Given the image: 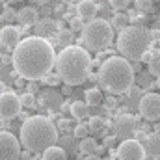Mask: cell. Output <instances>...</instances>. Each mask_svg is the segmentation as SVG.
<instances>
[{"instance_id": "cell-25", "label": "cell", "mask_w": 160, "mask_h": 160, "mask_svg": "<svg viewBox=\"0 0 160 160\" xmlns=\"http://www.w3.org/2000/svg\"><path fill=\"white\" fill-rule=\"evenodd\" d=\"M21 104H22V108H34L36 106V97L32 93H24V95H21Z\"/></svg>"}, {"instance_id": "cell-7", "label": "cell", "mask_w": 160, "mask_h": 160, "mask_svg": "<svg viewBox=\"0 0 160 160\" xmlns=\"http://www.w3.org/2000/svg\"><path fill=\"white\" fill-rule=\"evenodd\" d=\"M138 128H140V123L138 118L130 116V114H121L119 118L114 123V130H116V140H134V136L138 134Z\"/></svg>"}, {"instance_id": "cell-5", "label": "cell", "mask_w": 160, "mask_h": 160, "mask_svg": "<svg viewBox=\"0 0 160 160\" xmlns=\"http://www.w3.org/2000/svg\"><path fill=\"white\" fill-rule=\"evenodd\" d=\"M149 30L142 24H128L118 36V50L127 62H140L143 52L149 50Z\"/></svg>"}, {"instance_id": "cell-21", "label": "cell", "mask_w": 160, "mask_h": 160, "mask_svg": "<svg viewBox=\"0 0 160 160\" xmlns=\"http://www.w3.org/2000/svg\"><path fill=\"white\" fill-rule=\"evenodd\" d=\"M41 160H67V153H65V149L54 145L41 155Z\"/></svg>"}, {"instance_id": "cell-15", "label": "cell", "mask_w": 160, "mask_h": 160, "mask_svg": "<svg viewBox=\"0 0 160 160\" xmlns=\"http://www.w3.org/2000/svg\"><path fill=\"white\" fill-rule=\"evenodd\" d=\"M143 149L145 155L151 158H160V132H151L147 134L145 142H143Z\"/></svg>"}, {"instance_id": "cell-31", "label": "cell", "mask_w": 160, "mask_h": 160, "mask_svg": "<svg viewBox=\"0 0 160 160\" xmlns=\"http://www.w3.org/2000/svg\"><path fill=\"white\" fill-rule=\"evenodd\" d=\"M149 39L155 41V43H158L160 41V28H153V30H149Z\"/></svg>"}, {"instance_id": "cell-39", "label": "cell", "mask_w": 160, "mask_h": 160, "mask_svg": "<svg viewBox=\"0 0 160 160\" xmlns=\"http://www.w3.org/2000/svg\"><path fill=\"white\" fill-rule=\"evenodd\" d=\"M8 62H11V58L9 56H2V63H8Z\"/></svg>"}, {"instance_id": "cell-29", "label": "cell", "mask_w": 160, "mask_h": 160, "mask_svg": "<svg viewBox=\"0 0 160 160\" xmlns=\"http://www.w3.org/2000/svg\"><path fill=\"white\" fill-rule=\"evenodd\" d=\"M147 73H149V75H153V77H157V78L160 77V56L153 62V63H151V65H149V71H147Z\"/></svg>"}, {"instance_id": "cell-24", "label": "cell", "mask_w": 160, "mask_h": 160, "mask_svg": "<svg viewBox=\"0 0 160 160\" xmlns=\"http://www.w3.org/2000/svg\"><path fill=\"white\" fill-rule=\"evenodd\" d=\"M84 26H86V22H84L80 17H71V19H69V30H71L73 34H75V32H80V34H82Z\"/></svg>"}, {"instance_id": "cell-19", "label": "cell", "mask_w": 160, "mask_h": 160, "mask_svg": "<svg viewBox=\"0 0 160 160\" xmlns=\"http://www.w3.org/2000/svg\"><path fill=\"white\" fill-rule=\"evenodd\" d=\"M71 116L75 118V119H86V118H89V106L86 104V102H80V101H75L73 104H71Z\"/></svg>"}, {"instance_id": "cell-23", "label": "cell", "mask_w": 160, "mask_h": 160, "mask_svg": "<svg viewBox=\"0 0 160 160\" xmlns=\"http://www.w3.org/2000/svg\"><path fill=\"white\" fill-rule=\"evenodd\" d=\"M104 127H106V121L102 119V118H99V116L89 118V123H88L89 132H102V130H104Z\"/></svg>"}, {"instance_id": "cell-35", "label": "cell", "mask_w": 160, "mask_h": 160, "mask_svg": "<svg viewBox=\"0 0 160 160\" xmlns=\"http://www.w3.org/2000/svg\"><path fill=\"white\" fill-rule=\"evenodd\" d=\"M114 142H116V136H112V138H104V145H102V147H108V145H114Z\"/></svg>"}, {"instance_id": "cell-22", "label": "cell", "mask_w": 160, "mask_h": 160, "mask_svg": "<svg viewBox=\"0 0 160 160\" xmlns=\"http://www.w3.org/2000/svg\"><path fill=\"white\" fill-rule=\"evenodd\" d=\"M128 22H130V17L127 15V13H123V11H118L116 15H114V19H112V22H110V26H112V30H125L127 26H128Z\"/></svg>"}, {"instance_id": "cell-11", "label": "cell", "mask_w": 160, "mask_h": 160, "mask_svg": "<svg viewBox=\"0 0 160 160\" xmlns=\"http://www.w3.org/2000/svg\"><path fill=\"white\" fill-rule=\"evenodd\" d=\"M21 97L13 91H8L0 97V119H13L21 114Z\"/></svg>"}, {"instance_id": "cell-32", "label": "cell", "mask_w": 160, "mask_h": 160, "mask_svg": "<svg viewBox=\"0 0 160 160\" xmlns=\"http://www.w3.org/2000/svg\"><path fill=\"white\" fill-rule=\"evenodd\" d=\"M102 102H106L104 106L110 110V108H116V102H118V101H116V99H112V97H108V99H106V101H102Z\"/></svg>"}, {"instance_id": "cell-9", "label": "cell", "mask_w": 160, "mask_h": 160, "mask_svg": "<svg viewBox=\"0 0 160 160\" xmlns=\"http://www.w3.org/2000/svg\"><path fill=\"white\" fill-rule=\"evenodd\" d=\"M19 157H21L19 138L8 130H0V160H19Z\"/></svg>"}, {"instance_id": "cell-16", "label": "cell", "mask_w": 160, "mask_h": 160, "mask_svg": "<svg viewBox=\"0 0 160 160\" xmlns=\"http://www.w3.org/2000/svg\"><path fill=\"white\" fill-rule=\"evenodd\" d=\"M34 30H36V38L47 39V36H50L52 32L60 30V24H58L54 19H39Z\"/></svg>"}, {"instance_id": "cell-33", "label": "cell", "mask_w": 160, "mask_h": 160, "mask_svg": "<svg viewBox=\"0 0 160 160\" xmlns=\"http://www.w3.org/2000/svg\"><path fill=\"white\" fill-rule=\"evenodd\" d=\"M30 157H32V153L24 149V151H21V157H19V158L21 160H30Z\"/></svg>"}, {"instance_id": "cell-41", "label": "cell", "mask_w": 160, "mask_h": 160, "mask_svg": "<svg viewBox=\"0 0 160 160\" xmlns=\"http://www.w3.org/2000/svg\"><path fill=\"white\" fill-rule=\"evenodd\" d=\"M30 160H41V157H38V155H36V157H34V158H30Z\"/></svg>"}, {"instance_id": "cell-30", "label": "cell", "mask_w": 160, "mask_h": 160, "mask_svg": "<svg viewBox=\"0 0 160 160\" xmlns=\"http://www.w3.org/2000/svg\"><path fill=\"white\" fill-rule=\"evenodd\" d=\"M43 82H45L47 86H52V88H54V86H58L62 80H60V77H58V75H54V77H45V78H43Z\"/></svg>"}, {"instance_id": "cell-36", "label": "cell", "mask_w": 160, "mask_h": 160, "mask_svg": "<svg viewBox=\"0 0 160 160\" xmlns=\"http://www.w3.org/2000/svg\"><path fill=\"white\" fill-rule=\"evenodd\" d=\"M8 91H9V89H8V86H6L4 82H0V97H2L4 93H8Z\"/></svg>"}, {"instance_id": "cell-42", "label": "cell", "mask_w": 160, "mask_h": 160, "mask_svg": "<svg viewBox=\"0 0 160 160\" xmlns=\"http://www.w3.org/2000/svg\"><path fill=\"white\" fill-rule=\"evenodd\" d=\"M157 86H158V88H160V77H158V78H157Z\"/></svg>"}, {"instance_id": "cell-10", "label": "cell", "mask_w": 160, "mask_h": 160, "mask_svg": "<svg viewBox=\"0 0 160 160\" xmlns=\"http://www.w3.org/2000/svg\"><path fill=\"white\" fill-rule=\"evenodd\" d=\"M118 160H145V149L143 143H140L138 140H125L121 142L116 153Z\"/></svg>"}, {"instance_id": "cell-13", "label": "cell", "mask_w": 160, "mask_h": 160, "mask_svg": "<svg viewBox=\"0 0 160 160\" xmlns=\"http://www.w3.org/2000/svg\"><path fill=\"white\" fill-rule=\"evenodd\" d=\"M21 43V30L11 26V24H6L2 30H0V45L6 47V48H15L17 45Z\"/></svg>"}, {"instance_id": "cell-4", "label": "cell", "mask_w": 160, "mask_h": 160, "mask_svg": "<svg viewBox=\"0 0 160 160\" xmlns=\"http://www.w3.org/2000/svg\"><path fill=\"white\" fill-rule=\"evenodd\" d=\"M97 82L108 95H125L134 84V67L125 58L112 56L101 63Z\"/></svg>"}, {"instance_id": "cell-26", "label": "cell", "mask_w": 160, "mask_h": 160, "mask_svg": "<svg viewBox=\"0 0 160 160\" xmlns=\"http://www.w3.org/2000/svg\"><path fill=\"white\" fill-rule=\"evenodd\" d=\"M73 134H75V138H78V140H84V138H88V134H89V128H88V125L80 123L78 127H75Z\"/></svg>"}, {"instance_id": "cell-3", "label": "cell", "mask_w": 160, "mask_h": 160, "mask_svg": "<svg viewBox=\"0 0 160 160\" xmlns=\"http://www.w3.org/2000/svg\"><path fill=\"white\" fill-rule=\"evenodd\" d=\"M21 145L32 155H43L58 142V128L45 116L28 118L21 125Z\"/></svg>"}, {"instance_id": "cell-2", "label": "cell", "mask_w": 160, "mask_h": 160, "mask_svg": "<svg viewBox=\"0 0 160 160\" xmlns=\"http://www.w3.org/2000/svg\"><path fill=\"white\" fill-rule=\"evenodd\" d=\"M91 62L93 60L84 47L71 45L56 54V75L65 86H78L86 78H89Z\"/></svg>"}, {"instance_id": "cell-20", "label": "cell", "mask_w": 160, "mask_h": 160, "mask_svg": "<svg viewBox=\"0 0 160 160\" xmlns=\"http://www.w3.org/2000/svg\"><path fill=\"white\" fill-rule=\"evenodd\" d=\"M75 41V34L69 30V28H60L58 34H56V45H62L63 48L71 47V43Z\"/></svg>"}, {"instance_id": "cell-14", "label": "cell", "mask_w": 160, "mask_h": 160, "mask_svg": "<svg viewBox=\"0 0 160 160\" xmlns=\"http://www.w3.org/2000/svg\"><path fill=\"white\" fill-rule=\"evenodd\" d=\"M17 21L21 22V26H24V28H21V32H26L28 30V26H36L38 24V21H39V11L36 9V8H21V11H17Z\"/></svg>"}, {"instance_id": "cell-44", "label": "cell", "mask_w": 160, "mask_h": 160, "mask_svg": "<svg viewBox=\"0 0 160 160\" xmlns=\"http://www.w3.org/2000/svg\"><path fill=\"white\" fill-rule=\"evenodd\" d=\"M108 160H114V158H108Z\"/></svg>"}, {"instance_id": "cell-12", "label": "cell", "mask_w": 160, "mask_h": 160, "mask_svg": "<svg viewBox=\"0 0 160 160\" xmlns=\"http://www.w3.org/2000/svg\"><path fill=\"white\" fill-rule=\"evenodd\" d=\"M99 15V4L93 0H82L77 4V17H80L84 22L95 21Z\"/></svg>"}, {"instance_id": "cell-28", "label": "cell", "mask_w": 160, "mask_h": 160, "mask_svg": "<svg viewBox=\"0 0 160 160\" xmlns=\"http://www.w3.org/2000/svg\"><path fill=\"white\" fill-rule=\"evenodd\" d=\"M130 2L128 0H110V8L114 9H128Z\"/></svg>"}, {"instance_id": "cell-40", "label": "cell", "mask_w": 160, "mask_h": 160, "mask_svg": "<svg viewBox=\"0 0 160 160\" xmlns=\"http://www.w3.org/2000/svg\"><path fill=\"white\" fill-rule=\"evenodd\" d=\"M86 160H101V157H97V155L95 157H86Z\"/></svg>"}, {"instance_id": "cell-43", "label": "cell", "mask_w": 160, "mask_h": 160, "mask_svg": "<svg viewBox=\"0 0 160 160\" xmlns=\"http://www.w3.org/2000/svg\"><path fill=\"white\" fill-rule=\"evenodd\" d=\"M158 54H160V41H158Z\"/></svg>"}, {"instance_id": "cell-8", "label": "cell", "mask_w": 160, "mask_h": 160, "mask_svg": "<svg viewBox=\"0 0 160 160\" xmlns=\"http://www.w3.org/2000/svg\"><path fill=\"white\" fill-rule=\"evenodd\" d=\"M140 116L145 121H160V95L158 93H145L138 102Z\"/></svg>"}, {"instance_id": "cell-34", "label": "cell", "mask_w": 160, "mask_h": 160, "mask_svg": "<svg viewBox=\"0 0 160 160\" xmlns=\"http://www.w3.org/2000/svg\"><path fill=\"white\" fill-rule=\"evenodd\" d=\"M34 91H38V84H36V82H30V84H28V93L34 95Z\"/></svg>"}, {"instance_id": "cell-6", "label": "cell", "mask_w": 160, "mask_h": 160, "mask_svg": "<svg viewBox=\"0 0 160 160\" xmlns=\"http://www.w3.org/2000/svg\"><path fill=\"white\" fill-rule=\"evenodd\" d=\"M114 39V30L110 26L108 21L104 19H95L86 22L84 30H82V41L86 50H95L101 52L106 47H110V43Z\"/></svg>"}, {"instance_id": "cell-38", "label": "cell", "mask_w": 160, "mask_h": 160, "mask_svg": "<svg viewBox=\"0 0 160 160\" xmlns=\"http://www.w3.org/2000/svg\"><path fill=\"white\" fill-rule=\"evenodd\" d=\"M71 91H73L71 86H63V88H62V93H63V95H71Z\"/></svg>"}, {"instance_id": "cell-1", "label": "cell", "mask_w": 160, "mask_h": 160, "mask_svg": "<svg viewBox=\"0 0 160 160\" xmlns=\"http://www.w3.org/2000/svg\"><path fill=\"white\" fill-rule=\"evenodd\" d=\"M11 63L22 80L36 82L48 77L56 63V50L48 39L28 36L13 48Z\"/></svg>"}, {"instance_id": "cell-18", "label": "cell", "mask_w": 160, "mask_h": 160, "mask_svg": "<svg viewBox=\"0 0 160 160\" xmlns=\"http://www.w3.org/2000/svg\"><path fill=\"white\" fill-rule=\"evenodd\" d=\"M84 99H86V104H88V106H99V104H102V101H104L102 91H101L99 88H95V86L89 88V89H86Z\"/></svg>"}, {"instance_id": "cell-17", "label": "cell", "mask_w": 160, "mask_h": 160, "mask_svg": "<svg viewBox=\"0 0 160 160\" xmlns=\"http://www.w3.org/2000/svg\"><path fill=\"white\" fill-rule=\"evenodd\" d=\"M104 147H101L97 142H95V138H84V140H80V151L84 153V155H88V157H99V153L102 151Z\"/></svg>"}, {"instance_id": "cell-27", "label": "cell", "mask_w": 160, "mask_h": 160, "mask_svg": "<svg viewBox=\"0 0 160 160\" xmlns=\"http://www.w3.org/2000/svg\"><path fill=\"white\" fill-rule=\"evenodd\" d=\"M158 56H160V54H158V50L155 52V50H151V48H149L147 52H143V56H142V60H140V62H143V63L151 65V63H153V62H155V60H157Z\"/></svg>"}, {"instance_id": "cell-37", "label": "cell", "mask_w": 160, "mask_h": 160, "mask_svg": "<svg viewBox=\"0 0 160 160\" xmlns=\"http://www.w3.org/2000/svg\"><path fill=\"white\" fill-rule=\"evenodd\" d=\"M149 6H151L149 2H136V8H138V9H142V8H149Z\"/></svg>"}]
</instances>
